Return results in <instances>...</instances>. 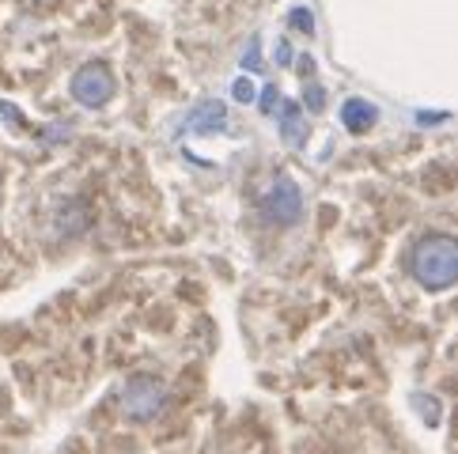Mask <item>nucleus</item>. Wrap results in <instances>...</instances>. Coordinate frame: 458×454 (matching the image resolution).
I'll list each match as a JSON object with an SVG mask.
<instances>
[{
    "label": "nucleus",
    "mask_w": 458,
    "mask_h": 454,
    "mask_svg": "<svg viewBox=\"0 0 458 454\" xmlns=\"http://www.w3.org/2000/svg\"><path fill=\"white\" fill-rule=\"evenodd\" d=\"M281 137H284V144H292V148H300V144L307 140V125H303L300 106L284 103V110H281Z\"/></svg>",
    "instance_id": "obj_7"
},
{
    "label": "nucleus",
    "mask_w": 458,
    "mask_h": 454,
    "mask_svg": "<svg viewBox=\"0 0 458 454\" xmlns=\"http://www.w3.org/2000/svg\"><path fill=\"white\" fill-rule=\"evenodd\" d=\"M307 103L318 110V106H322V91H318V88H310V91H307Z\"/></svg>",
    "instance_id": "obj_8"
},
{
    "label": "nucleus",
    "mask_w": 458,
    "mask_h": 454,
    "mask_svg": "<svg viewBox=\"0 0 458 454\" xmlns=\"http://www.w3.org/2000/svg\"><path fill=\"white\" fill-rule=\"evenodd\" d=\"M186 122H190V129H198V133H216V129H224V122H227V110L216 99H205L190 110Z\"/></svg>",
    "instance_id": "obj_5"
},
{
    "label": "nucleus",
    "mask_w": 458,
    "mask_h": 454,
    "mask_svg": "<svg viewBox=\"0 0 458 454\" xmlns=\"http://www.w3.org/2000/svg\"><path fill=\"white\" fill-rule=\"evenodd\" d=\"M375 118H379V114H375V106L364 103V99H349L345 106H341V122H345L352 133H364L368 125H375Z\"/></svg>",
    "instance_id": "obj_6"
},
{
    "label": "nucleus",
    "mask_w": 458,
    "mask_h": 454,
    "mask_svg": "<svg viewBox=\"0 0 458 454\" xmlns=\"http://www.w3.org/2000/svg\"><path fill=\"white\" fill-rule=\"evenodd\" d=\"M163 401H167V391H163V383L152 375H133L122 391V409L137 420H152L163 409Z\"/></svg>",
    "instance_id": "obj_2"
},
{
    "label": "nucleus",
    "mask_w": 458,
    "mask_h": 454,
    "mask_svg": "<svg viewBox=\"0 0 458 454\" xmlns=\"http://www.w3.org/2000/svg\"><path fill=\"white\" fill-rule=\"evenodd\" d=\"M72 95H76L80 106H91V110L110 103V95H114V72L106 69V64H99V61L84 64V69L72 76Z\"/></svg>",
    "instance_id": "obj_3"
},
{
    "label": "nucleus",
    "mask_w": 458,
    "mask_h": 454,
    "mask_svg": "<svg viewBox=\"0 0 458 454\" xmlns=\"http://www.w3.org/2000/svg\"><path fill=\"white\" fill-rule=\"evenodd\" d=\"M261 213H266L273 223H296L303 213L300 186L292 182V178H276L273 189L266 193V201H261Z\"/></svg>",
    "instance_id": "obj_4"
},
{
    "label": "nucleus",
    "mask_w": 458,
    "mask_h": 454,
    "mask_svg": "<svg viewBox=\"0 0 458 454\" xmlns=\"http://www.w3.org/2000/svg\"><path fill=\"white\" fill-rule=\"evenodd\" d=\"M409 273L428 291H444L458 281V239L424 235L409 254Z\"/></svg>",
    "instance_id": "obj_1"
}]
</instances>
